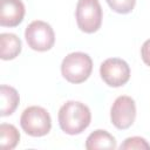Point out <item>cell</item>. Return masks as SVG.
<instances>
[{"label": "cell", "instance_id": "cell-1", "mask_svg": "<svg viewBox=\"0 0 150 150\" xmlns=\"http://www.w3.org/2000/svg\"><path fill=\"white\" fill-rule=\"evenodd\" d=\"M61 130L68 135H79L83 132L91 122V112L88 105L80 101H67L57 114Z\"/></svg>", "mask_w": 150, "mask_h": 150}, {"label": "cell", "instance_id": "cell-2", "mask_svg": "<svg viewBox=\"0 0 150 150\" xmlns=\"http://www.w3.org/2000/svg\"><path fill=\"white\" fill-rule=\"evenodd\" d=\"M93 71V60L83 52L69 53L61 63V74L68 82L79 84L87 81Z\"/></svg>", "mask_w": 150, "mask_h": 150}, {"label": "cell", "instance_id": "cell-3", "mask_svg": "<svg viewBox=\"0 0 150 150\" xmlns=\"http://www.w3.org/2000/svg\"><path fill=\"white\" fill-rule=\"evenodd\" d=\"M20 125L27 135L32 137H42L49 134L52 129V118L45 108L30 105L22 111Z\"/></svg>", "mask_w": 150, "mask_h": 150}, {"label": "cell", "instance_id": "cell-4", "mask_svg": "<svg viewBox=\"0 0 150 150\" xmlns=\"http://www.w3.org/2000/svg\"><path fill=\"white\" fill-rule=\"evenodd\" d=\"M75 18L79 28L88 34L101 28L103 12L98 0H77Z\"/></svg>", "mask_w": 150, "mask_h": 150}, {"label": "cell", "instance_id": "cell-5", "mask_svg": "<svg viewBox=\"0 0 150 150\" xmlns=\"http://www.w3.org/2000/svg\"><path fill=\"white\" fill-rule=\"evenodd\" d=\"M25 39L29 48L36 52H47L55 43V33L49 23L42 20L32 21L25 30Z\"/></svg>", "mask_w": 150, "mask_h": 150}, {"label": "cell", "instance_id": "cell-6", "mask_svg": "<svg viewBox=\"0 0 150 150\" xmlns=\"http://www.w3.org/2000/svg\"><path fill=\"white\" fill-rule=\"evenodd\" d=\"M101 79L112 88L124 86L130 79L129 64L120 57H109L100 66Z\"/></svg>", "mask_w": 150, "mask_h": 150}, {"label": "cell", "instance_id": "cell-7", "mask_svg": "<svg viewBox=\"0 0 150 150\" xmlns=\"http://www.w3.org/2000/svg\"><path fill=\"white\" fill-rule=\"evenodd\" d=\"M136 118V103L128 95L118 96L110 109V121L120 130L130 128Z\"/></svg>", "mask_w": 150, "mask_h": 150}, {"label": "cell", "instance_id": "cell-8", "mask_svg": "<svg viewBox=\"0 0 150 150\" xmlns=\"http://www.w3.org/2000/svg\"><path fill=\"white\" fill-rule=\"evenodd\" d=\"M26 9L21 0H1L0 25L2 27H16L25 16Z\"/></svg>", "mask_w": 150, "mask_h": 150}, {"label": "cell", "instance_id": "cell-9", "mask_svg": "<svg viewBox=\"0 0 150 150\" xmlns=\"http://www.w3.org/2000/svg\"><path fill=\"white\" fill-rule=\"evenodd\" d=\"M22 49L20 38L13 33L0 34V57L5 61L15 59Z\"/></svg>", "mask_w": 150, "mask_h": 150}, {"label": "cell", "instance_id": "cell-10", "mask_svg": "<svg viewBox=\"0 0 150 150\" xmlns=\"http://www.w3.org/2000/svg\"><path fill=\"white\" fill-rule=\"evenodd\" d=\"M0 102H1L0 115L2 117L12 115L15 111V109L18 108L19 102H20V96H19L18 90L11 86L1 84V87H0Z\"/></svg>", "mask_w": 150, "mask_h": 150}, {"label": "cell", "instance_id": "cell-11", "mask_svg": "<svg viewBox=\"0 0 150 150\" xmlns=\"http://www.w3.org/2000/svg\"><path fill=\"white\" fill-rule=\"evenodd\" d=\"M116 139L107 130L97 129L93 131L86 139V149H116Z\"/></svg>", "mask_w": 150, "mask_h": 150}, {"label": "cell", "instance_id": "cell-12", "mask_svg": "<svg viewBox=\"0 0 150 150\" xmlns=\"http://www.w3.org/2000/svg\"><path fill=\"white\" fill-rule=\"evenodd\" d=\"M20 141V132L15 125L9 123L0 124V145L4 149H14Z\"/></svg>", "mask_w": 150, "mask_h": 150}, {"label": "cell", "instance_id": "cell-13", "mask_svg": "<svg viewBox=\"0 0 150 150\" xmlns=\"http://www.w3.org/2000/svg\"><path fill=\"white\" fill-rule=\"evenodd\" d=\"M121 150H150V144L148 141L139 136H132L124 139L120 145Z\"/></svg>", "mask_w": 150, "mask_h": 150}, {"label": "cell", "instance_id": "cell-14", "mask_svg": "<svg viewBox=\"0 0 150 150\" xmlns=\"http://www.w3.org/2000/svg\"><path fill=\"white\" fill-rule=\"evenodd\" d=\"M109 7L118 14L130 13L136 5V0H105Z\"/></svg>", "mask_w": 150, "mask_h": 150}, {"label": "cell", "instance_id": "cell-15", "mask_svg": "<svg viewBox=\"0 0 150 150\" xmlns=\"http://www.w3.org/2000/svg\"><path fill=\"white\" fill-rule=\"evenodd\" d=\"M141 57L143 62L150 67V39L145 40L141 47Z\"/></svg>", "mask_w": 150, "mask_h": 150}]
</instances>
